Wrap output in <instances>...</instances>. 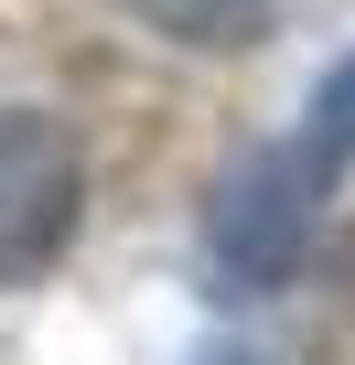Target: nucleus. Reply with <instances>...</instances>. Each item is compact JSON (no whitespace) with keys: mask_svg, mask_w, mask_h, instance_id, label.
<instances>
[{"mask_svg":"<svg viewBox=\"0 0 355 365\" xmlns=\"http://www.w3.org/2000/svg\"><path fill=\"white\" fill-rule=\"evenodd\" d=\"M323 182H334V161H323L312 140H280V150H259L248 172H226L205 247H216V269H226L237 290H280V279L312 258V205H323Z\"/></svg>","mask_w":355,"mask_h":365,"instance_id":"1","label":"nucleus"},{"mask_svg":"<svg viewBox=\"0 0 355 365\" xmlns=\"http://www.w3.org/2000/svg\"><path fill=\"white\" fill-rule=\"evenodd\" d=\"M76 194H86V161H76L65 118L0 108V279H33V269L65 258Z\"/></svg>","mask_w":355,"mask_h":365,"instance_id":"2","label":"nucleus"},{"mask_svg":"<svg viewBox=\"0 0 355 365\" xmlns=\"http://www.w3.org/2000/svg\"><path fill=\"white\" fill-rule=\"evenodd\" d=\"M140 11L172 43H259L269 33V0H140Z\"/></svg>","mask_w":355,"mask_h":365,"instance_id":"3","label":"nucleus"},{"mask_svg":"<svg viewBox=\"0 0 355 365\" xmlns=\"http://www.w3.org/2000/svg\"><path fill=\"white\" fill-rule=\"evenodd\" d=\"M301 140H312L323 161H355V54L312 86V129H301Z\"/></svg>","mask_w":355,"mask_h":365,"instance_id":"4","label":"nucleus"},{"mask_svg":"<svg viewBox=\"0 0 355 365\" xmlns=\"http://www.w3.org/2000/svg\"><path fill=\"white\" fill-rule=\"evenodd\" d=\"M216 365H226V354H216Z\"/></svg>","mask_w":355,"mask_h":365,"instance_id":"5","label":"nucleus"}]
</instances>
